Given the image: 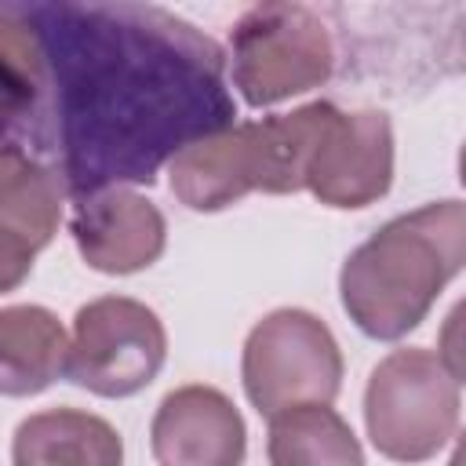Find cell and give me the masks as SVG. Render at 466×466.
<instances>
[{
    "label": "cell",
    "mask_w": 466,
    "mask_h": 466,
    "mask_svg": "<svg viewBox=\"0 0 466 466\" xmlns=\"http://www.w3.org/2000/svg\"><path fill=\"white\" fill-rule=\"evenodd\" d=\"M69 339L44 306L0 309V397H29L66 375Z\"/></svg>",
    "instance_id": "13"
},
{
    "label": "cell",
    "mask_w": 466,
    "mask_h": 466,
    "mask_svg": "<svg viewBox=\"0 0 466 466\" xmlns=\"http://www.w3.org/2000/svg\"><path fill=\"white\" fill-rule=\"evenodd\" d=\"M11 455L15 466H124V441L91 411L51 408L15 430Z\"/></svg>",
    "instance_id": "12"
},
{
    "label": "cell",
    "mask_w": 466,
    "mask_h": 466,
    "mask_svg": "<svg viewBox=\"0 0 466 466\" xmlns=\"http://www.w3.org/2000/svg\"><path fill=\"white\" fill-rule=\"evenodd\" d=\"M76 251L98 273H135L164 251V215L131 189H102L73 204L69 218Z\"/></svg>",
    "instance_id": "11"
},
{
    "label": "cell",
    "mask_w": 466,
    "mask_h": 466,
    "mask_svg": "<svg viewBox=\"0 0 466 466\" xmlns=\"http://www.w3.org/2000/svg\"><path fill=\"white\" fill-rule=\"evenodd\" d=\"M153 455L160 466H240L248 430L215 386H178L153 415Z\"/></svg>",
    "instance_id": "10"
},
{
    "label": "cell",
    "mask_w": 466,
    "mask_h": 466,
    "mask_svg": "<svg viewBox=\"0 0 466 466\" xmlns=\"http://www.w3.org/2000/svg\"><path fill=\"white\" fill-rule=\"evenodd\" d=\"M364 422L386 459H433L459 426V375L433 350H393L368 379Z\"/></svg>",
    "instance_id": "4"
},
{
    "label": "cell",
    "mask_w": 466,
    "mask_h": 466,
    "mask_svg": "<svg viewBox=\"0 0 466 466\" xmlns=\"http://www.w3.org/2000/svg\"><path fill=\"white\" fill-rule=\"evenodd\" d=\"M62 175L51 164L25 157L22 149L0 146V222L25 233L36 248H44L62 215Z\"/></svg>",
    "instance_id": "15"
},
{
    "label": "cell",
    "mask_w": 466,
    "mask_h": 466,
    "mask_svg": "<svg viewBox=\"0 0 466 466\" xmlns=\"http://www.w3.org/2000/svg\"><path fill=\"white\" fill-rule=\"evenodd\" d=\"M248 400L273 419L299 404H331L342 386V353L328 324L306 309H273L244 342Z\"/></svg>",
    "instance_id": "6"
},
{
    "label": "cell",
    "mask_w": 466,
    "mask_h": 466,
    "mask_svg": "<svg viewBox=\"0 0 466 466\" xmlns=\"http://www.w3.org/2000/svg\"><path fill=\"white\" fill-rule=\"evenodd\" d=\"M167 357L160 317L135 299L106 295L76 309L66 375L98 397H131L146 390Z\"/></svg>",
    "instance_id": "7"
},
{
    "label": "cell",
    "mask_w": 466,
    "mask_h": 466,
    "mask_svg": "<svg viewBox=\"0 0 466 466\" xmlns=\"http://www.w3.org/2000/svg\"><path fill=\"white\" fill-rule=\"evenodd\" d=\"M393 178V131L375 109H335L309 164L306 189L331 208H364L390 189Z\"/></svg>",
    "instance_id": "8"
},
{
    "label": "cell",
    "mask_w": 466,
    "mask_h": 466,
    "mask_svg": "<svg viewBox=\"0 0 466 466\" xmlns=\"http://www.w3.org/2000/svg\"><path fill=\"white\" fill-rule=\"evenodd\" d=\"M36 36L55 167L76 200L149 186L193 142L233 127L226 55L197 25L157 4H18Z\"/></svg>",
    "instance_id": "1"
},
{
    "label": "cell",
    "mask_w": 466,
    "mask_h": 466,
    "mask_svg": "<svg viewBox=\"0 0 466 466\" xmlns=\"http://www.w3.org/2000/svg\"><path fill=\"white\" fill-rule=\"evenodd\" d=\"M273 466H364L360 441L328 404L284 408L269 419Z\"/></svg>",
    "instance_id": "14"
},
{
    "label": "cell",
    "mask_w": 466,
    "mask_h": 466,
    "mask_svg": "<svg viewBox=\"0 0 466 466\" xmlns=\"http://www.w3.org/2000/svg\"><path fill=\"white\" fill-rule=\"evenodd\" d=\"M466 262L462 200L426 204L371 233L342 266L339 291L350 320L371 339L408 335Z\"/></svg>",
    "instance_id": "2"
},
{
    "label": "cell",
    "mask_w": 466,
    "mask_h": 466,
    "mask_svg": "<svg viewBox=\"0 0 466 466\" xmlns=\"http://www.w3.org/2000/svg\"><path fill=\"white\" fill-rule=\"evenodd\" d=\"M331 102H309L251 124H233L171 160V189L193 211H218L244 193L306 189V164L331 120Z\"/></svg>",
    "instance_id": "3"
},
{
    "label": "cell",
    "mask_w": 466,
    "mask_h": 466,
    "mask_svg": "<svg viewBox=\"0 0 466 466\" xmlns=\"http://www.w3.org/2000/svg\"><path fill=\"white\" fill-rule=\"evenodd\" d=\"M0 146L55 167V113L47 69L18 4H0Z\"/></svg>",
    "instance_id": "9"
},
{
    "label": "cell",
    "mask_w": 466,
    "mask_h": 466,
    "mask_svg": "<svg viewBox=\"0 0 466 466\" xmlns=\"http://www.w3.org/2000/svg\"><path fill=\"white\" fill-rule=\"evenodd\" d=\"M36 251L40 248L25 233H18L15 226H4L0 222V295L11 291V288H18L29 277Z\"/></svg>",
    "instance_id": "16"
},
{
    "label": "cell",
    "mask_w": 466,
    "mask_h": 466,
    "mask_svg": "<svg viewBox=\"0 0 466 466\" xmlns=\"http://www.w3.org/2000/svg\"><path fill=\"white\" fill-rule=\"evenodd\" d=\"M233 84L248 106H273L331 76L335 47L324 18L306 4H258L229 36Z\"/></svg>",
    "instance_id": "5"
}]
</instances>
